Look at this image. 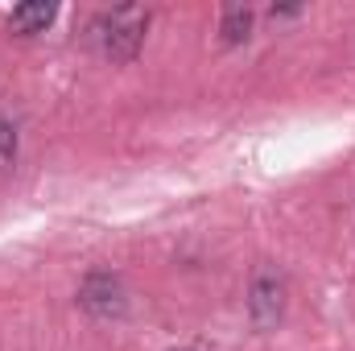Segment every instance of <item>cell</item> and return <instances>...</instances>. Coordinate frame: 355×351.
<instances>
[{"label": "cell", "instance_id": "cell-1", "mask_svg": "<svg viewBox=\"0 0 355 351\" xmlns=\"http://www.w3.org/2000/svg\"><path fill=\"white\" fill-rule=\"evenodd\" d=\"M145 29H149V12L137 8V4H124V8H112L95 21V33L103 42V54L112 62H128L137 58L141 42H145Z\"/></svg>", "mask_w": 355, "mask_h": 351}, {"label": "cell", "instance_id": "cell-3", "mask_svg": "<svg viewBox=\"0 0 355 351\" xmlns=\"http://www.w3.org/2000/svg\"><path fill=\"white\" fill-rule=\"evenodd\" d=\"M79 306L95 314V318H120L124 314V285H120V277H112V273H91L87 281H83V289H79Z\"/></svg>", "mask_w": 355, "mask_h": 351}, {"label": "cell", "instance_id": "cell-4", "mask_svg": "<svg viewBox=\"0 0 355 351\" xmlns=\"http://www.w3.org/2000/svg\"><path fill=\"white\" fill-rule=\"evenodd\" d=\"M252 21H257V12H252L248 4H227V8H223V21H219L223 42H227V46L248 42V37H252Z\"/></svg>", "mask_w": 355, "mask_h": 351}, {"label": "cell", "instance_id": "cell-2", "mask_svg": "<svg viewBox=\"0 0 355 351\" xmlns=\"http://www.w3.org/2000/svg\"><path fill=\"white\" fill-rule=\"evenodd\" d=\"M285 298H289L285 277H281L272 264H261L257 277H252V285H248V318H252L257 331H277V327H281V318H285Z\"/></svg>", "mask_w": 355, "mask_h": 351}, {"label": "cell", "instance_id": "cell-6", "mask_svg": "<svg viewBox=\"0 0 355 351\" xmlns=\"http://www.w3.org/2000/svg\"><path fill=\"white\" fill-rule=\"evenodd\" d=\"M17 162V128L8 120H0V170Z\"/></svg>", "mask_w": 355, "mask_h": 351}, {"label": "cell", "instance_id": "cell-5", "mask_svg": "<svg viewBox=\"0 0 355 351\" xmlns=\"http://www.w3.org/2000/svg\"><path fill=\"white\" fill-rule=\"evenodd\" d=\"M50 21H54V4L37 0V4H21V8H12L8 29H12V33H42Z\"/></svg>", "mask_w": 355, "mask_h": 351}]
</instances>
